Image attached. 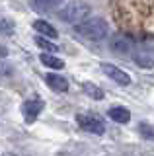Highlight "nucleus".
<instances>
[{"label": "nucleus", "instance_id": "1", "mask_svg": "<svg viewBox=\"0 0 154 156\" xmlns=\"http://www.w3.org/2000/svg\"><path fill=\"white\" fill-rule=\"evenodd\" d=\"M76 31L80 33L84 39H90V41H100L107 35L109 26L103 18L100 16H92V18H86L84 22L76 23Z\"/></svg>", "mask_w": 154, "mask_h": 156}, {"label": "nucleus", "instance_id": "2", "mask_svg": "<svg viewBox=\"0 0 154 156\" xmlns=\"http://www.w3.org/2000/svg\"><path fill=\"white\" fill-rule=\"evenodd\" d=\"M90 12H92V8H90L88 2H84V0H72V2H68L62 10H59V18L65 23L76 26V23L84 22V20L90 16Z\"/></svg>", "mask_w": 154, "mask_h": 156}, {"label": "nucleus", "instance_id": "3", "mask_svg": "<svg viewBox=\"0 0 154 156\" xmlns=\"http://www.w3.org/2000/svg\"><path fill=\"white\" fill-rule=\"evenodd\" d=\"M76 121H78V125L82 127L84 131H88V133H94V135H103L105 133V123H103V119H100L98 115L78 113L76 115Z\"/></svg>", "mask_w": 154, "mask_h": 156}, {"label": "nucleus", "instance_id": "4", "mask_svg": "<svg viewBox=\"0 0 154 156\" xmlns=\"http://www.w3.org/2000/svg\"><path fill=\"white\" fill-rule=\"evenodd\" d=\"M102 70H103V74H107L113 82H117L119 86H129V84H131V76H129L125 70H121L119 66L111 65V62H103Z\"/></svg>", "mask_w": 154, "mask_h": 156}, {"label": "nucleus", "instance_id": "5", "mask_svg": "<svg viewBox=\"0 0 154 156\" xmlns=\"http://www.w3.org/2000/svg\"><path fill=\"white\" fill-rule=\"evenodd\" d=\"M133 61L141 68H154V49L138 47L133 53Z\"/></svg>", "mask_w": 154, "mask_h": 156}, {"label": "nucleus", "instance_id": "6", "mask_svg": "<svg viewBox=\"0 0 154 156\" xmlns=\"http://www.w3.org/2000/svg\"><path fill=\"white\" fill-rule=\"evenodd\" d=\"M43 111V101L41 100H27V101H23V105H22V113L23 117H26V121L27 123H31V121H35L37 119V115H39Z\"/></svg>", "mask_w": 154, "mask_h": 156}, {"label": "nucleus", "instance_id": "7", "mask_svg": "<svg viewBox=\"0 0 154 156\" xmlns=\"http://www.w3.org/2000/svg\"><path fill=\"white\" fill-rule=\"evenodd\" d=\"M111 51L115 53V55H129V53L133 51V41L129 37L125 35H113L111 37Z\"/></svg>", "mask_w": 154, "mask_h": 156}, {"label": "nucleus", "instance_id": "8", "mask_svg": "<svg viewBox=\"0 0 154 156\" xmlns=\"http://www.w3.org/2000/svg\"><path fill=\"white\" fill-rule=\"evenodd\" d=\"M45 82H47L49 88H53V90H57V92H66L68 90V80L62 78L61 74H55V72H49V74L45 76Z\"/></svg>", "mask_w": 154, "mask_h": 156}, {"label": "nucleus", "instance_id": "9", "mask_svg": "<svg viewBox=\"0 0 154 156\" xmlns=\"http://www.w3.org/2000/svg\"><path fill=\"white\" fill-rule=\"evenodd\" d=\"M107 113L113 121H117V123H129V119H131V111H129L127 107H121V105L109 107Z\"/></svg>", "mask_w": 154, "mask_h": 156}, {"label": "nucleus", "instance_id": "10", "mask_svg": "<svg viewBox=\"0 0 154 156\" xmlns=\"http://www.w3.org/2000/svg\"><path fill=\"white\" fill-rule=\"evenodd\" d=\"M62 4V0H31V8L37 12H53Z\"/></svg>", "mask_w": 154, "mask_h": 156}, {"label": "nucleus", "instance_id": "11", "mask_svg": "<svg viewBox=\"0 0 154 156\" xmlns=\"http://www.w3.org/2000/svg\"><path fill=\"white\" fill-rule=\"evenodd\" d=\"M33 29L35 31H39L41 35H45V37H49V39H55L59 33H57V29L51 26L49 22H45V20H35L33 22Z\"/></svg>", "mask_w": 154, "mask_h": 156}, {"label": "nucleus", "instance_id": "12", "mask_svg": "<svg viewBox=\"0 0 154 156\" xmlns=\"http://www.w3.org/2000/svg\"><path fill=\"white\" fill-rule=\"evenodd\" d=\"M41 58V62L45 66H49V68H57V70H61L62 66H65V62L61 61V58H57V57H53L51 53H43V55L39 57Z\"/></svg>", "mask_w": 154, "mask_h": 156}, {"label": "nucleus", "instance_id": "13", "mask_svg": "<svg viewBox=\"0 0 154 156\" xmlns=\"http://www.w3.org/2000/svg\"><path fill=\"white\" fill-rule=\"evenodd\" d=\"M82 90L90 98H92V100H103V90H102V88H98L96 84H92V82H86V84H82Z\"/></svg>", "mask_w": 154, "mask_h": 156}, {"label": "nucleus", "instance_id": "14", "mask_svg": "<svg viewBox=\"0 0 154 156\" xmlns=\"http://www.w3.org/2000/svg\"><path fill=\"white\" fill-rule=\"evenodd\" d=\"M35 43L43 49V51H47V53H55V51H57V45H53V43H51L45 35H37V37H35Z\"/></svg>", "mask_w": 154, "mask_h": 156}, {"label": "nucleus", "instance_id": "15", "mask_svg": "<svg viewBox=\"0 0 154 156\" xmlns=\"http://www.w3.org/2000/svg\"><path fill=\"white\" fill-rule=\"evenodd\" d=\"M138 131H141V135L144 139H152L154 140V127L148 125V123H141L138 125Z\"/></svg>", "mask_w": 154, "mask_h": 156}, {"label": "nucleus", "instance_id": "16", "mask_svg": "<svg viewBox=\"0 0 154 156\" xmlns=\"http://www.w3.org/2000/svg\"><path fill=\"white\" fill-rule=\"evenodd\" d=\"M6 55H8V51H6L2 45H0V57H6Z\"/></svg>", "mask_w": 154, "mask_h": 156}]
</instances>
